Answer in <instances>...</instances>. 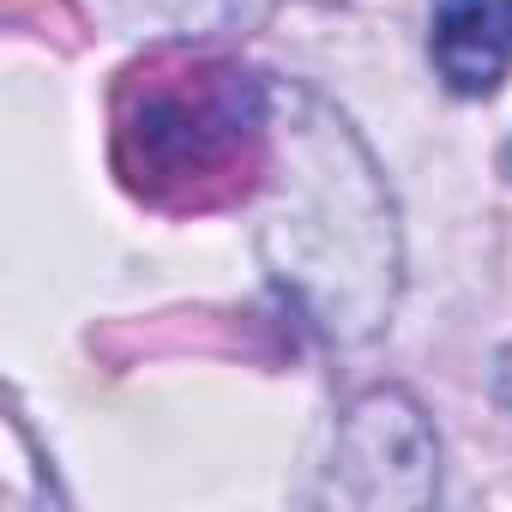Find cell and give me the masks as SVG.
<instances>
[{
    "instance_id": "6da1fadb",
    "label": "cell",
    "mask_w": 512,
    "mask_h": 512,
    "mask_svg": "<svg viewBox=\"0 0 512 512\" xmlns=\"http://www.w3.org/2000/svg\"><path fill=\"white\" fill-rule=\"evenodd\" d=\"M266 187L260 247L272 278L326 338H374L398 302V217L368 145L314 91L272 85Z\"/></svg>"
},
{
    "instance_id": "7a4b0ae2",
    "label": "cell",
    "mask_w": 512,
    "mask_h": 512,
    "mask_svg": "<svg viewBox=\"0 0 512 512\" xmlns=\"http://www.w3.org/2000/svg\"><path fill=\"white\" fill-rule=\"evenodd\" d=\"M115 169L163 211L247 199L272 169V85L211 49H151L115 85Z\"/></svg>"
},
{
    "instance_id": "3957f363",
    "label": "cell",
    "mask_w": 512,
    "mask_h": 512,
    "mask_svg": "<svg viewBox=\"0 0 512 512\" xmlns=\"http://www.w3.org/2000/svg\"><path fill=\"white\" fill-rule=\"evenodd\" d=\"M332 494L350 506H428L440 494V440L398 386L350 404L332 458Z\"/></svg>"
},
{
    "instance_id": "277c9868",
    "label": "cell",
    "mask_w": 512,
    "mask_h": 512,
    "mask_svg": "<svg viewBox=\"0 0 512 512\" xmlns=\"http://www.w3.org/2000/svg\"><path fill=\"white\" fill-rule=\"evenodd\" d=\"M434 73L458 97H488L512 73V0H434Z\"/></svg>"
},
{
    "instance_id": "5b68a950",
    "label": "cell",
    "mask_w": 512,
    "mask_h": 512,
    "mask_svg": "<svg viewBox=\"0 0 512 512\" xmlns=\"http://www.w3.org/2000/svg\"><path fill=\"white\" fill-rule=\"evenodd\" d=\"M494 398L512 410V344L500 350V362H494Z\"/></svg>"
}]
</instances>
